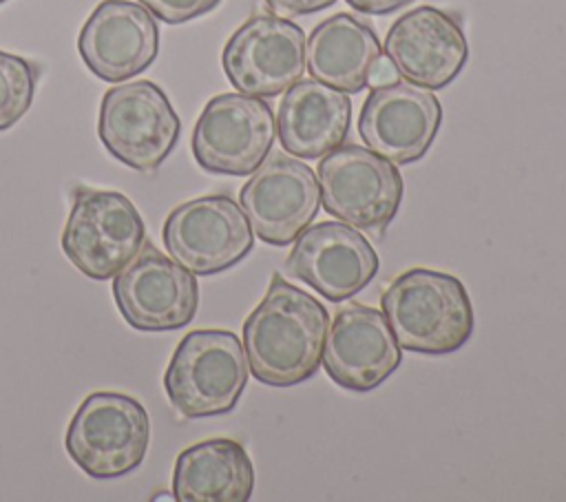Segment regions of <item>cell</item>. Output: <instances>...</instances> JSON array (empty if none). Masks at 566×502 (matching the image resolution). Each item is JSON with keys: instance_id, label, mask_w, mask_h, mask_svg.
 <instances>
[{"instance_id": "3", "label": "cell", "mask_w": 566, "mask_h": 502, "mask_svg": "<svg viewBox=\"0 0 566 502\" xmlns=\"http://www.w3.org/2000/svg\"><path fill=\"white\" fill-rule=\"evenodd\" d=\"M248 383V358L230 330H192L170 356L164 389L184 418H210L237 407Z\"/></svg>"}, {"instance_id": "24", "label": "cell", "mask_w": 566, "mask_h": 502, "mask_svg": "<svg viewBox=\"0 0 566 502\" xmlns=\"http://www.w3.org/2000/svg\"><path fill=\"white\" fill-rule=\"evenodd\" d=\"M352 9L367 13V15H387L394 13L407 4H411L413 0H345Z\"/></svg>"}, {"instance_id": "10", "label": "cell", "mask_w": 566, "mask_h": 502, "mask_svg": "<svg viewBox=\"0 0 566 502\" xmlns=\"http://www.w3.org/2000/svg\"><path fill=\"white\" fill-rule=\"evenodd\" d=\"M113 299L133 330L172 332L195 318L199 285L190 270L144 241L142 250L113 276Z\"/></svg>"}, {"instance_id": "16", "label": "cell", "mask_w": 566, "mask_h": 502, "mask_svg": "<svg viewBox=\"0 0 566 502\" xmlns=\"http://www.w3.org/2000/svg\"><path fill=\"white\" fill-rule=\"evenodd\" d=\"M77 51L93 75L119 84L146 71L159 53V27L139 2L102 0L77 35Z\"/></svg>"}, {"instance_id": "17", "label": "cell", "mask_w": 566, "mask_h": 502, "mask_svg": "<svg viewBox=\"0 0 566 502\" xmlns=\"http://www.w3.org/2000/svg\"><path fill=\"white\" fill-rule=\"evenodd\" d=\"M321 360L338 387L369 391L398 369L402 347L385 314L363 303H349L334 314Z\"/></svg>"}, {"instance_id": "14", "label": "cell", "mask_w": 566, "mask_h": 502, "mask_svg": "<svg viewBox=\"0 0 566 502\" xmlns=\"http://www.w3.org/2000/svg\"><path fill=\"white\" fill-rule=\"evenodd\" d=\"M442 124V106L433 91L411 82L376 86L363 102L358 133L363 142L396 166L427 155Z\"/></svg>"}, {"instance_id": "7", "label": "cell", "mask_w": 566, "mask_h": 502, "mask_svg": "<svg viewBox=\"0 0 566 502\" xmlns=\"http://www.w3.org/2000/svg\"><path fill=\"white\" fill-rule=\"evenodd\" d=\"M323 208L360 230H382L398 215L402 177L389 159L358 144H340L316 168Z\"/></svg>"}, {"instance_id": "15", "label": "cell", "mask_w": 566, "mask_h": 502, "mask_svg": "<svg viewBox=\"0 0 566 502\" xmlns=\"http://www.w3.org/2000/svg\"><path fill=\"white\" fill-rule=\"evenodd\" d=\"M385 55L398 75L429 91L449 86L469 60V42L458 15L438 7L402 13L385 35Z\"/></svg>"}, {"instance_id": "13", "label": "cell", "mask_w": 566, "mask_h": 502, "mask_svg": "<svg viewBox=\"0 0 566 502\" xmlns=\"http://www.w3.org/2000/svg\"><path fill=\"white\" fill-rule=\"evenodd\" d=\"M292 243L287 272L332 303L356 296L380 265L369 239L345 221L307 226Z\"/></svg>"}, {"instance_id": "25", "label": "cell", "mask_w": 566, "mask_h": 502, "mask_svg": "<svg viewBox=\"0 0 566 502\" xmlns=\"http://www.w3.org/2000/svg\"><path fill=\"white\" fill-rule=\"evenodd\" d=\"M394 82H398V71H396L394 62L382 53V55L376 60V64L371 66L367 86H369V88H376V86H387V84H394Z\"/></svg>"}, {"instance_id": "20", "label": "cell", "mask_w": 566, "mask_h": 502, "mask_svg": "<svg viewBox=\"0 0 566 502\" xmlns=\"http://www.w3.org/2000/svg\"><path fill=\"white\" fill-rule=\"evenodd\" d=\"M252 491V460L232 438H210L177 456L172 495L179 502H245Z\"/></svg>"}, {"instance_id": "22", "label": "cell", "mask_w": 566, "mask_h": 502, "mask_svg": "<svg viewBox=\"0 0 566 502\" xmlns=\"http://www.w3.org/2000/svg\"><path fill=\"white\" fill-rule=\"evenodd\" d=\"M166 24H181L210 13L221 0H137Z\"/></svg>"}, {"instance_id": "26", "label": "cell", "mask_w": 566, "mask_h": 502, "mask_svg": "<svg viewBox=\"0 0 566 502\" xmlns=\"http://www.w3.org/2000/svg\"><path fill=\"white\" fill-rule=\"evenodd\" d=\"M2 2H7V0H0V4H2Z\"/></svg>"}, {"instance_id": "9", "label": "cell", "mask_w": 566, "mask_h": 502, "mask_svg": "<svg viewBox=\"0 0 566 502\" xmlns=\"http://www.w3.org/2000/svg\"><path fill=\"white\" fill-rule=\"evenodd\" d=\"M276 119L263 97L221 93L208 100L195 130V161L212 175H252L270 155Z\"/></svg>"}, {"instance_id": "19", "label": "cell", "mask_w": 566, "mask_h": 502, "mask_svg": "<svg viewBox=\"0 0 566 502\" xmlns=\"http://www.w3.org/2000/svg\"><path fill=\"white\" fill-rule=\"evenodd\" d=\"M380 55L376 31L345 11L318 22L305 40L310 75L345 93H358L367 86L371 66Z\"/></svg>"}, {"instance_id": "12", "label": "cell", "mask_w": 566, "mask_h": 502, "mask_svg": "<svg viewBox=\"0 0 566 502\" xmlns=\"http://www.w3.org/2000/svg\"><path fill=\"white\" fill-rule=\"evenodd\" d=\"M239 201L263 243L290 245L318 215V179L305 161L274 153L243 184Z\"/></svg>"}, {"instance_id": "1", "label": "cell", "mask_w": 566, "mask_h": 502, "mask_svg": "<svg viewBox=\"0 0 566 502\" xmlns=\"http://www.w3.org/2000/svg\"><path fill=\"white\" fill-rule=\"evenodd\" d=\"M327 310L321 301L272 274L261 303L243 323V349L252 376L270 387L312 378L323 358Z\"/></svg>"}, {"instance_id": "4", "label": "cell", "mask_w": 566, "mask_h": 502, "mask_svg": "<svg viewBox=\"0 0 566 502\" xmlns=\"http://www.w3.org/2000/svg\"><path fill=\"white\" fill-rule=\"evenodd\" d=\"M150 420L146 407L119 391H93L75 409L64 447L71 460L95 480L135 471L148 451Z\"/></svg>"}, {"instance_id": "21", "label": "cell", "mask_w": 566, "mask_h": 502, "mask_svg": "<svg viewBox=\"0 0 566 502\" xmlns=\"http://www.w3.org/2000/svg\"><path fill=\"white\" fill-rule=\"evenodd\" d=\"M38 66L22 55L0 49V130L18 124L31 108Z\"/></svg>"}, {"instance_id": "18", "label": "cell", "mask_w": 566, "mask_h": 502, "mask_svg": "<svg viewBox=\"0 0 566 502\" xmlns=\"http://www.w3.org/2000/svg\"><path fill=\"white\" fill-rule=\"evenodd\" d=\"M352 119V102L318 80H298L292 84L276 111V137L285 153L298 159H321L338 148Z\"/></svg>"}, {"instance_id": "5", "label": "cell", "mask_w": 566, "mask_h": 502, "mask_svg": "<svg viewBox=\"0 0 566 502\" xmlns=\"http://www.w3.org/2000/svg\"><path fill=\"white\" fill-rule=\"evenodd\" d=\"M144 241L146 223L126 195L75 186L60 245L84 276L113 279L142 250Z\"/></svg>"}, {"instance_id": "6", "label": "cell", "mask_w": 566, "mask_h": 502, "mask_svg": "<svg viewBox=\"0 0 566 502\" xmlns=\"http://www.w3.org/2000/svg\"><path fill=\"white\" fill-rule=\"evenodd\" d=\"M181 119L150 80L108 88L99 104L97 135L108 155L137 172L157 170L179 142Z\"/></svg>"}, {"instance_id": "11", "label": "cell", "mask_w": 566, "mask_h": 502, "mask_svg": "<svg viewBox=\"0 0 566 502\" xmlns=\"http://www.w3.org/2000/svg\"><path fill=\"white\" fill-rule=\"evenodd\" d=\"M221 66L239 93L281 95L305 73V33L287 18L256 13L230 35Z\"/></svg>"}, {"instance_id": "23", "label": "cell", "mask_w": 566, "mask_h": 502, "mask_svg": "<svg viewBox=\"0 0 566 502\" xmlns=\"http://www.w3.org/2000/svg\"><path fill=\"white\" fill-rule=\"evenodd\" d=\"M336 0H265V7L281 18H294V15H310L316 11H323L332 7Z\"/></svg>"}, {"instance_id": "2", "label": "cell", "mask_w": 566, "mask_h": 502, "mask_svg": "<svg viewBox=\"0 0 566 502\" xmlns=\"http://www.w3.org/2000/svg\"><path fill=\"white\" fill-rule=\"evenodd\" d=\"M380 307L398 345L416 354L458 352L475 325L464 283L429 268L398 274L382 292Z\"/></svg>"}, {"instance_id": "8", "label": "cell", "mask_w": 566, "mask_h": 502, "mask_svg": "<svg viewBox=\"0 0 566 502\" xmlns=\"http://www.w3.org/2000/svg\"><path fill=\"white\" fill-rule=\"evenodd\" d=\"M161 241L195 276H210L243 261L254 248V232L230 195H206L170 210Z\"/></svg>"}]
</instances>
